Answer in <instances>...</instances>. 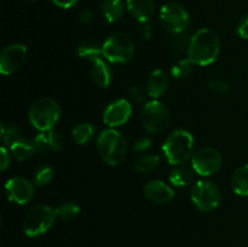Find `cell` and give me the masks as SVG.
<instances>
[{
    "mask_svg": "<svg viewBox=\"0 0 248 247\" xmlns=\"http://www.w3.org/2000/svg\"><path fill=\"white\" fill-rule=\"evenodd\" d=\"M53 176H55V173H53V170L51 169L50 166L40 167V169L36 171L35 177H34L35 184L39 186L47 185V184H50L51 182H52Z\"/></svg>",
    "mask_w": 248,
    "mask_h": 247,
    "instance_id": "83f0119b",
    "label": "cell"
},
{
    "mask_svg": "<svg viewBox=\"0 0 248 247\" xmlns=\"http://www.w3.org/2000/svg\"><path fill=\"white\" fill-rule=\"evenodd\" d=\"M194 65H195V63L190 58H183V60L177 61L171 68L172 77L179 80L186 79L193 73Z\"/></svg>",
    "mask_w": 248,
    "mask_h": 247,
    "instance_id": "484cf974",
    "label": "cell"
},
{
    "mask_svg": "<svg viewBox=\"0 0 248 247\" xmlns=\"http://www.w3.org/2000/svg\"><path fill=\"white\" fill-rule=\"evenodd\" d=\"M94 133H96V128L91 124L84 123L73 128L72 138L74 143L79 145H84L94 137Z\"/></svg>",
    "mask_w": 248,
    "mask_h": 247,
    "instance_id": "cb8c5ba5",
    "label": "cell"
},
{
    "mask_svg": "<svg viewBox=\"0 0 248 247\" xmlns=\"http://www.w3.org/2000/svg\"><path fill=\"white\" fill-rule=\"evenodd\" d=\"M189 41H190V39L184 38V36L182 35V33L174 34V38L171 40L170 46H172V48H173L174 51H182L183 48H186V50H188Z\"/></svg>",
    "mask_w": 248,
    "mask_h": 247,
    "instance_id": "4dcf8cb0",
    "label": "cell"
},
{
    "mask_svg": "<svg viewBox=\"0 0 248 247\" xmlns=\"http://www.w3.org/2000/svg\"><path fill=\"white\" fill-rule=\"evenodd\" d=\"M5 194L12 202L17 205H26L33 199L34 186L27 178L14 177L5 184Z\"/></svg>",
    "mask_w": 248,
    "mask_h": 247,
    "instance_id": "7c38bea8",
    "label": "cell"
},
{
    "mask_svg": "<svg viewBox=\"0 0 248 247\" xmlns=\"http://www.w3.org/2000/svg\"><path fill=\"white\" fill-rule=\"evenodd\" d=\"M190 198L198 210L210 212L219 206L222 194L213 182L198 181L191 189Z\"/></svg>",
    "mask_w": 248,
    "mask_h": 247,
    "instance_id": "ba28073f",
    "label": "cell"
},
{
    "mask_svg": "<svg viewBox=\"0 0 248 247\" xmlns=\"http://www.w3.org/2000/svg\"><path fill=\"white\" fill-rule=\"evenodd\" d=\"M1 136L4 137V143L7 148H10L14 143H16L17 140L22 139V138L24 137V136L22 135L21 130L15 127V126H9L7 130H5V132L1 133Z\"/></svg>",
    "mask_w": 248,
    "mask_h": 247,
    "instance_id": "f1b7e54d",
    "label": "cell"
},
{
    "mask_svg": "<svg viewBox=\"0 0 248 247\" xmlns=\"http://www.w3.org/2000/svg\"><path fill=\"white\" fill-rule=\"evenodd\" d=\"M138 33H140V36L143 40H149L150 36H152L153 34V29L152 26L149 24V22H140Z\"/></svg>",
    "mask_w": 248,
    "mask_h": 247,
    "instance_id": "d6a6232c",
    "label": "cell"
},
{
    "mask_svg": "<svg viewBox=\"0 0 248 247\" xmlns=\"http://www.w3.org/2000/svg\"><path fill=\"white\" fill-rule=\"evenodd\" d=\"M61 116V107L53 98L44 97L31 106L28 118L38 131L51 130L55 127Z\"/></svg>",
    "mask_w": 248,
    "mask_h": 247,
    "instance_id": "277c9868",
    "label": "cell"
},
{
    "mask_svg": "<svg viewBox=\"0 0 248 247\" xmlns=\"http://www.w3.org/2000/svg\"><path fill=\"white\" fill-rule=\"evenodd\" d=\"M220 52V40L217 34L208 28L199 29L190 38L188 47V58L195 64H211L217 60Z\"/></svg>",
    "mask_w": 248,
    "mask_h": 247,
    "instance_id": "6da1fadb",
    "label": "cell"
},
{
    "mask_svg": "<svg viewBox=\"0 0 248 247\" xmlns=\"http://www.w3.org/2000/svg\"><path fill=\"white\" fill-rule=\"evenodd\" d=\"M9 149L12 156L16 160H18V161H26V160L31 159L35 155V153L38 152V148H36L34 139H27L26 137L17 140Z\"/></svg>",
    "mask_w": 248,
    "mask_h": 247,
    "instance_id": "d6986e66",
    "label": "cell"
},
{
    "mask_svg": "<svg viewBox=\"0 0 248 247\" xmlns=\"http://www.w3.org/2000/svg\"><path fill=\"white\" fill-rule=\"evenodd\" d=\"M34 142H35L39 152L48 154V153L60 152L63 148L64 139H63V136L61 135V132L51 128V130L40 131L34 138Z\"/></svg>",
    "mask_w": 248,
    "mask_h": 247,
    "instance_id": "5bb4252c",
    "label": "cell"
},
{
    "mask_svg": "<svg viewBox=\"0 0 248 247\" xmlns=\"http://www.w3.org/2000/svg\"><path fill=\"white\" fill-rule=\"evenodd\" d=\"M94 19V14L92 10H85V11H82L81 14H80L79 16V23L82 24V26H87V24L92 23V21Z\"/></svg>",
    "mask_w": 248,
    "mask_h": 247,
    "instance_id": "e575fe53",
    "label": "cell"
},
{
    "mask_svg": "<svg viewBox=\"0 0 248 247\" xmlns=\"http://www.w3.org/2000/svg\"><path fill=\"white\" fill-rule=\"evenodd\" d=\"M99 156L109 166H116L124 161L127 153L125 137L115 128L104 130L97 139Z\"/></svg>",
    "mask_w": 248,
    "mask_h": 247,
    "instance_id": "7a4b0ae2",
    "label": "cell"
},
{
    "mask_svg": "<svg viewBox=\"0 0 248 247\" xmlns=\"http://www.w3.org/2000/svg\"><path fill=\"white\" fill-rule=\"evenodd\" d=\"M132 114V106L130 102L121 98L109 104L103 113V121L110 128L118 127L128 121Z\"/></svg>",
    "mask_w": 248,
    "mask_h": 247,
    "instance_id": "4fadbf2b",
    "label": "cell"
},
{
    "mask_svg": "<svg viewBox=\"0 0 248 247\" xmlns=\"http://www.w3.org/2000/svg\"><path fill=\"white\" fill-rule=\"evenodd\" d=\"M167 86H169V77L166 73L161 69H156L152 72V74L148 77L145 90L150 98L156 99L166 92Z\"/></svg>",
    "mask_w": 248,
    "mask_h": 247,
    "instance_id": "2e32d148",
    "label": "cell"
},
{
    "mask_svg": "<svg viewBox=\"0 0 248 247\" xmlns=\"http://www.w3.org/2000/svg\"><path fill=\"white\" fill-rule=\"evenodd\" d=\"M91 63V77L94 84L103 89L108 87L111 82V77H113L110 67L107 64L103 58H98Z\"/></svg>",
    "mask_w": 248,
    "mask_h": 247,
    "instance_id": "ac0fdd59",
    "label": "cell"
},
{
    "mask_svg": "<svg viewBox=\"0 0 248 247\" xmlns=\"http://www.w3.org/2000/svg\"><path fill=\"white\" fill-rule=\"evenodd\" d=\"M170 111L161 102L153 99L147 102L140 111V123L150 133H161L170 124Z\"/></svg>",
    "mask_w": 248,
    "mask_h": 247,
    "instance_id": "52a82bcc",
    "label": "cell"
},
{
    "mask_svg": "<svg viewBox=\"0 0 248 247\" xmlns=\"http://www.w3.org/2000/svg\"><path fill=\"white\" fill-rule=\"evenodd\" d=\"M23 1H27V2H31V1H35V0H23Z\"/></svg>",
    "mask_w": 248,
    "mask_h": 247,
    "instance_id": "f35d334b",
    "label": "cell"
},
{
    "mask_svg": "<svg viewBox=\"0 0 248 247\" xmlns=\"http://www.w3.org/2000/svg\"><path fill=\"white\" fill-rule=\"evenodd\" d=\"M232 186L235 194L248 196V165L239 167L232 177Z\"/></svg>",
    "mask_w": 248,
    "mask_h": 247,
    "instance_id": "603a6c76",
    "label": "cell"
},
{
    "mask_svg": "<svg viewBox=\"0 0 248 247\" xmlns=\"http://www.w3.org/2000/svg\"><path fill=\"white\" fill-rule=\"evenodd\" d=\"M144 195L156 203H167L174 198L173 189L160 179L150 181L144 188Z\"/></svg>",
    "mask_w": 248,
    "mask_h": 247,
    "instance_id": "9a60e30c",
    "label": "cell"
},
{
    "mask_svg": "<svg viewBox=\"0 0 248 247\" xmlns=\"http://www.w3.org/2000/svg\"><path fill=\"white\" fill-rule=\"evenodd\" d=\"M77 53L79 57L93 62V61L103 57V45H99L98 43L92 40L84 41L78 46Z\"/></svg>",
    "mask_w": 248,
    "mask_h": 247,
    "instance_id": "7402d4cb",
    "label": "cell"
},
{
    "mask_svg": "<svg viewBox=\"0 0 248 247\" xmlns=\"http://www.w3.org/2000/svg\"><path fill=\"white\" fill-rule=\"evenodd\" d=\"M126 7L138 22H148L155 12L153 0H126Z\"/></svg>",
    "mask_w": 248,
    "mask_h": 247,
    "instance_id": "e0dca14e",
    "label": "cell"
},
{
    "mask_svg": "<svg viewBox=\"0 0 248 247\" xmlns=\"http://www.w3.org/2000/svg\"><path fill=\"white\" fill-rule=\"evenodd\" d=\"M150 145H152V140L147 137H143L140 138L138 140H136L133 148H135V150H137V152H145L147 149H149Z\"/></svg>",
    "mask_w": 248,
    "mask_h": 247,
    "instance_id": "d590c367",
    "label": "cell"
},
{
    "mask_svg": "<svg viewBox=\"0 0 248 247\" xmlns=\"http://www.w3.org/2000/svg\"><path fill=\"white\" fill-rule=\"evenodd\" d=\"M56 6L61 7V9H70L72 6H74L79 0H51Z\"/></svg>",
    "mask_w": 248,
    "mask_h": 247,
    "instance_id": "74e56055",
    "label": "cell"
},
{
    "mask_svg": "<svg viewBox=\"0 0 248 247\" xmlns=\"http://www.w3.org/2000/svg\"><path fill=\"white\" fill-rule=\"evenodd\" d=\"M101 11L109 23H114L123 17L125 12V1L124 0H103Z\"/></svg>",
    "mask_w": 248,
    "mask_h": 247,
    "instance_id": "ffe728a7",
    "label": "cell"
},
{
    "mask_svg": "<svg viewBox=\"0 0 248 247\" xmlns=\"http://www.w3.org/2000/svg\"><path fill=\"white\" fill-rule=\"evenodd\" d=\"M27 61V47L23 44H12L0 53V73L10 75L22 68Z\"/></svg>",
    "mask_w": 248,
    "mask_h": 247,
    "instance_id": "8fae6325",
    "label": "cell"
},
{
    "mask_svg": "<svg viewBox=\"0 0 248 247\" xmlns=\"http://www.w3.org/2000/svg\"><path fill=\"white\" fill-rule=\"evenodd\" d=\"M57 218L56 212L50 206L39 203L27 212L23 220L24 234L28 237H36L45 234Z\"/></svg>",
    "mask_w": 248,
    "mask_h": 247,
    "instance_id": "5b68a950",
    "label": "cell"
},
{
    "mask_svg": "<svg viewBox=\"0 0 248 247\" xmlns=\"http://www.w3.org/2000/svg\"><path fill=\"white\" fill-rule=\"evenodd\" d=\"M128 94H130L131 99H132L133 102H136V103L138 104H142L144 103L145 94L148 93L147 90H144L142 86H140V85H132V86L128 89Z\"/></svg>",
    "mask_w": 248,
    "mask_h": 247,
    "instance_id": "f546056e",
    "label": "cell"
},
{
    "mask_svg": "<svg viewBox=\"0 0 248 247\" xmlns=\"http://www.w3.org/2000/svg\"><path fill=\"white\" fill-rule=\"evenodd\" d=\"M220 166H222V156L215 148H201L191 157V167L200 176H212L219 171Z\"/></svg>",
    "mask_w": 248,
    "mask_h": 247,
    "instance_id": "30bf717a",
    "label": "cell"
},
{
    "mask_svg": "<svg viewBox=\"0 0 248 247\" xmlns=\"http://www.w3.org/2000/svg\"><path fill=\"white\" fill-rule=\"evenodd\" d=\"M162 150L171 165H182L193 157L194 138L186 130H176L167 136Z\"/></svg>",
    "mask_w": 248,
    "mask_h": 247,
    "instance_id": "3957f363",
    "label": "cell"
},
{
    "mask_svg": "<svg viewBox=\"0 0 248 247\" xmlns=\"http://www.w3.org/2000/svg\"><path fill=\"white\" fill-rule=\"evenodd\" d=\"M160 22L171 34H181L189 24V15L182 5L169 2L160 10Z\"/></svg>",
    "mask_w": 248,
    "mask_h": 247,
    "instance_id": "9c48e42d",
    "label": "cell"
},
{
    "mask_svg": "<svg viewBox=\"0 0 248 247\" xmlns=\"http://www.w3.org/2000/svg\"><path fill=\"white\" fill-rule=\"evenodd\" d=\"M0 155H1V161H0V167H1V171H5L7 167L10 166V154L7 152V149L5 147H2L0 149Z\"/></svg>",
    "mask_w": 248,
    "mask_h": 247,
    "instance_id": "8d00e7d4",
    "label": "cell"
},
{
    "mask_svg": "<svg viewBox=\"0 0 248 247\" xmlns=\"http://www.w3.org/2000/svg\"><path fill=\"white\" fill-rule=\"evenodd\" d=\"M135 55V43L125 33H115L103 44V57L111 63H126Z\"/></svg>",
    "mask_w": 248,
    "mask_h": 247,
    "instance_id": "8992f818",
    "label": "cell"
},
{
    "mask_svg": "<svg viewBox=\"0 0 248 247\" xmlns=\"http://www.w3.org/2000/svg\"><path fill=\"white\" fill-rule=\"evenodd\" d=\"M194 172L195 171L193 170V167L178 165V167L172 170L171 173H170V182H171V184H173L174 186H178V188L186 186L193 182Z\"/></svg>",
    "mask_w": 248,
    "mask_h": 247,
    "instance_id": "44dd1931",
    "label": "cell"
},
{
    "mask_svg": "<svg viewBox=\"0 0 248 247\" xmlns=\"http://www.w3.org/2000/svg\"><path fill=\"white\" fill-rule=\"evenodd\" d=\"M55 212L57 218L62 220H70L74 219L80 213V207L74 202H63L55 208Z\"/></svg>",
    "mask_w": 248,
    "mask_h": 247,
    "instance_id": "4316f807",
    "label": "cell"
},
{
    "mask_svg": "<svg viewBox=\"0 0 248 247\" xmlns=\"http://www.w3.org/2000/svg\"><path fill=\"white\" fill-rule=\"evenodd\" d=\"M160 165V157L155 154H143L136 160L135 169L140 173H149L157 169Z\"/></svg>",
    "mask_w": 248,
    "mask_h": 247,
    "instance_id": "d4e9b609",
    "label": "cell"
},
{
    "mask_svg": "<svg viewBox=\"0 0 248 247\" xmlns=\"http://www.w3.org/2000/svg\"><path fill=\"white\" fill-rule=\"evenodd\" d=\"M236 31L240 38L248 39V15H246V16L242 17V18L240 19Z\"/></svg>",
    "mask_w": 248,
    "mask_h": 247,
    "instance_id": "836d02e7",
    "label": "cell"
},
{
    "mask_svg": "<svg viewBox=\"0 0 248 247\" xmlns=\"http://www.w3.org/2000/svg\"><path fill=\"white\" fill-rule=\"evenodd\" d=\"M208 87H210L212 91L217 92V93H227L229 91L230 86L227 81H222V80H211L208 82Z\"/></svg>",
    "mask_w": 248,
    "mask_h": 247,
    "instance_id": "1f68e13d",
    "label": "cell"
}]
</instances>
